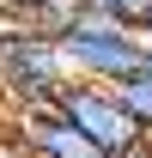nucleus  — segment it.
<instances>
[{
  "label": "nucleus",
  "mask_w": 152,
  "mask_h": 158,
  "mask_svg": "<svg viewBox=\"0 0 152 158\" xmlns=\"http://www.w3.org/2000/svg\"><path fill=\"white\" fill-rule=\"evenodd\" d=\"M49 110L91 140L97 158H122V152H134L146 140V128L128 116V103L116 98V85H97V79H67L55 98H49Z\"/></svg>",
  "instance_id": "obj_2"
},
{
  "label": "nucleus",
  "mask_w": 152,
  "mask_h": 158,
  "mask_svg": "<svg viewBox=\"0 0 152 158\" xmlns=\"http://www.w3.org/2000/svg\"><path fill=\"white\" fill-rule=\"evenodd\" d=\"M61 85H67V67H61V49L55 37H43V31H0V98L12 103V110H49Z\"/></svg>",
  "instance_id": "obj_3"
},
{
  "label": "nucleus",
  "mask_w": 152,
  "mask_h": 158,
  "mask_svg": "<svg viewBox=\"0 0 152 158\" xmlns=\"http://www.w3.org/2000/svg\"><path fill=\"white\" fill-rule=\"evenodd\" d=\"M116 98L128 103V116H134V122L152 134V55L140 61L134 73H122V79H116Z\"/></svg>",
  "instance_id": "obj_6"
},
{
  "label": "nucleus",
  "mask_w": 152,
  "mask_h": 158,
  "mask_svg": "<svg viewBox=\"0 0 152 158\" xmlns=\"http://www.w3.org/2000/svg\"><path fill=\"white\" fill-rule=\"evenodd\" d=\"M19 152L24 158H97V146L79 128H67V122L55 116V110H24L19 116Z\"/></svg>",
  "instance_id": "obj_4"
},
{
  "label": "nucleus",
  "mask_w": 152,
  "mask_h": 158,
  "mask_svg": "<svg viewBox=\"0 0 152 158\" xmlns=\"http://www.w3.org/2000/svg\"><path fill=\"white\" fill-rule=\"evenodd\" d=\"M146 146H152V134H146Z\"/></svg>",
  "instance_id": "obj_8"
},
{
  "label": "nucleus",
  "mask_w": 152,
  "mask_h": 158,
  "mask_svg": "<svg viewBox=\"0 0 152 158\" xmlns=\"http://www.w3.org/2000/svg\"><path fill=\"white\" fill-rule=\"evenodd\" d=\"M55 49H61V67L73 79H97V85H116L122 73H134V67L152 55L146 31L110 24V19H97V12H79V19L55 37Z\"/></svg>",
  "instance_id": "obj_1"
},
{
  "label": "nucleus",
  "mask_w": 152,
  "mask_h": 158,
  "mask_svg": "<svg viewBox=\"0 0 152 158\" xmlns=\"http://www.w3.org/2000/svg\"><path fill=\"white\" fill-rule=\"evenodd\" d=\"M85 12L110 24H128V31H152V0H85Z\"/></svg>",
  "instance_id": "obj_7"
},
{
  "label": "nucleus",
  "mask_w": 152,
  "mask_h": 158,
  "mask_svg": "<svg viewBox=\"0 0 152 158\" xmlns=\"http://www.w3.org/2000/svg\"><path fill=\"white\" fill-rule=\"evenodd\" d=\"M0 12H12L24 31H43V37H61L67 24L85 12V0H0Z\"/></svg>",
  "instance_id": "obj_5"
}]
</instances>
